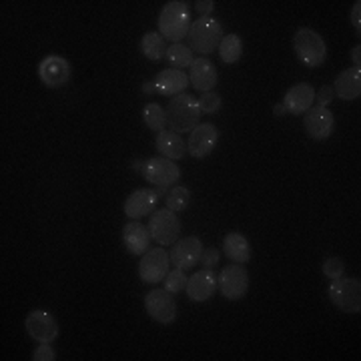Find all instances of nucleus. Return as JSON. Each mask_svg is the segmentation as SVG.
Masks as SVG:
<instances>
[{
	"label": "nucleus",
	"instance_id": "obj_1",
	"mask_svg": "<svg viewBox=\"0 0 361 361\" xmlns=\"http://www.w3.org/2000/svg\"><path fill=\"white\" fill-rule=\"evenodd\" d=\"M191 25V8L185 0H171L159 14V35L173 44H179L180 40L187 39Z\"/></svg>",
	"mask_w": 361,
	"mask_h": 361
},
{
	"label": "nucleus",
	"instance_id": "obj_2",
	"mask_svg": "<svg viewBox=\"0 0 361 361\" xmlns=\"http://www.w3.org/2000/svg\"><path fill=\"white\" fill-rule=\"evenodd\" d=\"M167 127L173 133H191L201 121V109L193 94L189 92H180L177 97H173L169 101L167 109Z\"/></svg>",
	"mask_w": 361,
	"mask_h": 361
},
{
	"label": "nucleus",
	"instance_id": "obj_3",
	"mask_svg": "<svg viewBox=\"0 0 361 361\" xmlns=\"http://www.w3.org/2000/svg\"><path fill=\"white\" fill-rule=\"evenodd\" d=\"M223 37H225V32H223V25L219 20H215L213 16H199L197 20H193L187 40H189L191 51L207 56L219 49Z\"/></svg>",
	"mask_w": 361,
	"mask_h": 361
},
{
	"label": "nucleus",
	"instance_id": "obj_4",
	"mask_svg": "<svg viewBox=\"0 0 361 361\" xmlns=\"http://www.w3.org/2000/svg\"><path fill=\"white\" fill-rule=\"evenodd\" d=\"M293 51L297 59L310 68H317L327 59V44L319 32L311 28H299L293 37Z\"/></svg>",
	"mask_w": 361,
	"mask_h": 361
},
{
	"label": "nucleus",
	"instance_id": "obj_5",
	"mask_svg": "<svg viewBox=\"0 0 361 361\" xmlns=\"http://www.w3.org/2000/svg\"><path fill=\"white\" fill-rule=\"evenodd\" d=\"M329 299L337 310L345 313H360L361 311V281L351 277H337L329 283Z\"/></svg>",
	"mask_w": 361,
	"mask_h": 361
},
{
	"label": "nucleus",
	"instance_id": "obj_6",
	"mask_svg": "<svg viewBox=\"0 0 361 361\" xmlns=\"http://www.w3.org/2000/svg\"><path fill=\"white\" fill-rule=\"evenodd\" d=\"M147 229L151 233V239L155 243H159V245H175L180 237V219L177 217L175 211L161 209V211L151 213V219H149V227Z\"/></svg>",
	"mask_w": 361,
	"mask_h": 361
},
{
	"label": "nucleus",
	"instance_id": "obj_7",
	"mask_svg": "<svg viewBox=\"0 0 361 361\" xmlns=\"http://www.w3.org/2000/svg\"><path fill=\"white\" fill-rule=\"evenodd\" d=\"M171 257L165 251V247H153L139 261V277L142 283H161L165 281L167 273L171 269Z\"/></svg>",
	"mask_w": 361,
	"mask_h": 361
},
{
	"label": "nucleus",
	"instance_id": "obj_8",
	"mask_svg": "<svg viewBox=\"0 0 361 361\" xmlns=\"http://www.w3.org/2000/svg\"><path fill=\"white\" fill-rule=\"evenodd\" d=\"M145 310L153 322L171 325L177 322V303L167 289H153L145 297Z\"/></svg>",
	"mask_w": 361,
	"mask_h": 361
},
{
	"label": "nucleus",
	"instance_id": "obj_9",
	"mask_svg": "<svg viewBox=\"0 0 361 361\" xmlns=\"http://www.w3.org/2000/svg\"><path fill=\"white\" fill-rule=\"evenodd\" d=\"M217 287H219L221 295L229 301L243 299L249 291V275L245 267L241 263H233L229 267H225L217 277Z\"/></svg>",
	"mask_w": 361,
	"mask_h": 361
},
{
	"label": "nucleus",
	"instance_id": "obj_10",
	"mask_svg": "<svg viewBox=\"0 0 361 361\" xmlns=\"http://www.w3.org/2000/svg\"><path fill=\"white\" fill-rule=\"evenodd\" d=\"M142 175L151 185L167 189L171 185H175L180 179L179 165H175V161L165 159V157H151L145 165H142Z\"/></svg>",
	"mask_w": 361,
	"mask_h": 361
},
{
	"label": "nucleus",
	"instance_id": "obj_11",
	"mask_svg": "<svg viewBox=\"0 0 361 361\" xmlns=\"http://www.w3.org/2000/svg\"><path fill=\"white\" fill-rule=\"evenodd\" d=\"M26 334L39 343H51L59 337V322L49 311L35 310L26 315Z\"/></svg>",
	"mask_w": 361,
	"mask_h": 361
},
{
	"label": "nucleus",
	"instance_id": "obj_12",
	"mask_svg": "<svg viewBox=\"0 0 361 361\" xmlns=\"http://www.w3.org/2000/svg\"><path fill=\"white\" fill-rule=\"evenodd\" d=\"M219 142V129L213 123H199L187 142V153L195 159H205L209 157Z\"/></svg>",
	"mask_w": 361,
	"mask_h": 361
},
{
	"label": "nucleus",
	"instance_id": "obj_13",
	"mask_svg": "<svg viewBox=\"0 0 361 361\" xmlns=\"http://www.w3.org/2000/svg\"><path fill=\"white\" fill-rule=\"evenodd\" d=\"M303 125H305V130H307V135L313 141H325V139H329L334 135L336 116L329 109L315 104L303 116Z\"/></svg>",
	"mask_w": 361,
	"mask_h": 361
},
{
	"label": "nucleus",
	"instance_id": "obj_14",
	"mask_svg": "<svg viewBox=\"0 0 361 361\" xmlns=\"http://www.w3.org/2000/svg\"><path fill=\"white\" fill-rule=\"evenodd\" d=\"M39 77L49 89H61L73 77V68H71L66 59L51 54V56H47V59L40 61Z\"/></svg>",
	"mask_w": 361,
	"mask_h": 361
},
{
	"label": "nucleus",
	"instance_id": "obj_15",
	"mask_svg": "<svg viewBox=\"0 0 361 361\" xmlns=\"http://www.w3.org/2000/svg\"><path fill=\"white\" fill-rule=\"evenodd\" d=\"M201 253H203V243H201V239L191 235V237L179 239V241L173 245V249H171L169 257H171V265H173V267L187 271L193 269L195 265L199 263Z\"/></svg>",
	"mask_w": 361,
	"mask_h": 361
},
{
	"label": "nucleus",
	"instance_id": "obj_16",
	"mask_svg": "<svg viewBox=\"0 0 361 361\" xmlns=\"http://www.w3.org/2000/svg\"><path fill=\"white\" fill-rule=\"evenodd\" d=\"M165 193V189H137L127 197L125 201V215L129 217L130 221H137L149 215V213H155L157 203H159V197Z\"/></svg>",
	"mask_w": 361,
	"mask_h": 361
},
{
	"label": "nucleus",
	"instance_id": "obj_17",
	"mask_svg": "<svg viewBox=\"0 0 361 361\" xmlns=\"http://www.w3.org/2000/svg\"><path fill=\"white\" fill-rule=\"evenodd\" d=\"M217 291V275L213 269H201L187 279L185 293L195 303H205Z\"/></svg>",
	"mask_w": 361,
	"mask_h": 361
},
{
	"label": "nucleus",
	"instance_id": "obj_18",
	"mask_svg": "<svg viewBox=\"0 0 361 361\" xmlns=\"http://www.w3.org/2000/svg\"><path fill=\"white\" fill-rule=\"evenodd\" d=\"M315 103V89L307 82H299L293 85L291 89L285 92L283 106L287 113L291 115H305Z\"/></svg>",
	"mask_w": 361,
	"mask_h": 361
},
{
	"label": "nucleus",
	"instance_id": "obj_19",
	"mask_svg": "<svg viewBox=\"0 0 361 361\" xmlns=\"http://www.w3.org/2000/svg\"><path fill=\"white\" fill-rule=\"evenodd\" d=\"M189 82L201 92H211L219 82V73L207 56H199V59H195L193 65H191Z\"/></svg>",
	"mask_w": 361,
	"mask_h": 361
},
{
	"label": "nucleus",
	"instance_id": "obj_20",
	"mask_svg": "<svg viewBox=\"0 0 361 361\" xmlns=\"http://www.w3.org/2000/svg\"><path fill=\"white\" fill-rule=\"evenodd\" d=\"M157 94L163 97H177L180 92H185V89L191 85L189 82V75H185L183 71H175V68H167L157 73V77L153 78Z\"/></svg>",
	"mask_w": 361,
	"mask_h": 361
},
{
	"label": "nucleus",
	"instance_id": "obj_21",
	"mask_svg": "<svg viewBox=\"0 0 361 361\" xmlns=\"http://www.w3.org/2000/svg\"><path fill=\"white\" fill-rule=\"evenodd\" d=\"M123 243L130 255H145L149 251L151 233L139 221H129L123 227Z\"/></svg>",
	"mask_w": 361,
	"mask_h": 361
},
{
	"label": "nucleus",
	"instance_id": "obj_22",
	"mask_svg": "<svg viewBox=\"0 0 361 361\" xmlns=\"http://www.w3.org/2000/svg\"><path fill=\"white\" fill-rule=\"evenodd\" d=\"M334 92L341 101H355L361 97V68L353 66L343 71L334 82Z\"/></svg>",
	"mask_w": 361,
	"mask_h": 361
},
{
	"label": "nucleus",
	"instance_id": "obj_23",
	"mask_svg": "<svg viewBox=\"0 0 361 361\" xmlns=\"http://www.w3.org/2000/svg\"><path fill=\"white\" fill-rule=\"evenodd\" d=\"M157 151L161 153V157L171 159V161H179L187 155V142L183 141V137L173 133V130H161L157 133L155 139Z\"/></svg>",
	"mask_w": 361,
	"mask_h": 361
},
{
	"label": "nucleus",
	"instance_id": "obj_24",
	"mask_svg": "<svg viewBox=\"0 0 361 361\" xmlns=\"http://www.w3.org/2000/svg\"><path fill=\"white\" fill-rule=\"evenodd\" d=\"M223 251H225V255L231 261L241 263V265H247L251 261V257H253L251 245H249L245 235H241V233H229L223 239Z\"/></svg>",
	"mask_w": 361,
	"mask_h": 361
},
{
	"label": "nucleus",
	"instance_id": "obj_25",
	"mask_svg": "<svg viewBox=\"0 0 361 361\" xmlns=\"http://www.w3.org/2000/svg\"><path fill=\"white\" fill-rule=\"evenodd\" d=\"M141 52L145 59L153 61V63H159L165 59L167 54V44H165V39L159 35V32H145L141 39Z\"/></svg>",
	"mask_w": 361,
	"mask_h": 361
},
{
	"label": "nucleus",
	"instance_id": "obj_26",
	"mask_svg": "<svg viewBox=\"0 0 361 361\" xmlns=\"http://www.w3.org/2000/svg\"><path fill=\"white\" fill-rule=\"evenodd\" d=\"M217 51H219L221 61H223L225 65H235V63H239L241 56H243V40H241L239 35H235V32L225 35Z\"/></svg>",
	"mask_w": 361,
	"mask_h": 361
},
{
	"label": "nucleus",
	"instance_id": "obj_27",
	"mask_svg": "<svg viewBox=\"0 0 361 361\" xmlns=\"http://www.w3.org/2000/svg\"><path fill=\"white\" fill-rule=\"evenodd\" d=\"M165 59H167V63L171 65V68H175V71H183V68H187V66L193 65V51L189 49V47H185V44H171L167 49V54H165Z\"/></svg>",
	"mask_w": 361,
	"mask_h": 361
},
{
	"label": "nucleus",
	"instance_id": "obj_28",
	"mask_svg": "<svg viewBox=\"0 0 361 361\" xmlns=\"http://www.w3.org/2000/svg\"><path fill=\"white\" fill-rule=\"evenodd\" d=\"M142 121L151 130L161 133V130H165V125H167V113L159 103H149L142 109Z\"/></svg>",
	"mask_w": 361,
	"mask_h": 361
},
{
	"label": "nucleus",
	"instance_id": "obj_29",
	"mask_svg": "<svg viewBox=\"0 0 361 361\" xmlns=\"http://www.w3.org/2000/svg\"><path fill=\"white\" fill-rule=\"evenodd\" d=\"M165 203H167V209L175 211V213H180V211H185L187 207L191 205V191L187 187H183V185H177L165 195Z\"/></svg>",
	"mask_w": 361,
	"mask_h": 361
},
{
	"label": "nucleus",
	"instance_id": "obj_30",
	"mask_svg": "<svg viewBox=\"0 0 361 361\" xmlns=\"http://www.w3.org/2000/svg\"><path fill=\"white\" fill-rule=\"evenodd\" d=\"M187 275L183 273V269H175L169 271L167 277H165V289H167L169 293H180V291H185V287H187Z\"/></svg>",
	"mask_w": 361,
	"mask_h": 361
},
{
	"label": "nucleus",
	"instance_id": "obj_31",
	"mask_svg": "<svg viewBox=\"0 0 361 361\" xmlns=\"http://www.w3.org/2000/svg\"><path fill=\"white\" fill-rule=\"evenodd\" d=\"M197 103H199V109H201V113H205V115H213V113H217L221 109V97L215 92V90H211V92H203L199 99H197Z\"/></svg>",
	"mask_w": 361,
	"mask_h": 361
},
{
	"label": "nucleus",
	"instance_id": "obj_32",
	"mask_svg": "<svg viewBox=\"0 0 361 361\" xmlns=\"http://www.w3.org/2000/svg\"><path fill=\"white\" fill-rule=\"evenodd\" d=\"M343 271H345V263H343V259L341 257H329L323 261V273H325V277H329V279L341 277Z\"/></svg>",
	"mask_w": 361,
	"mask_h": 361
},
{
	"label": "nucleus",
	"instance_id": "obj_33",
	"mask_svg": "<svg viewBox=\"0 0 361 361\" xmlns=\"http://www.w3.org/2000/svg\"><path fill=\"white\" fill-rule=\"evenodd\" d=\"M219 249H215V247H209L205 249L203 247V253H201V259H199V263L203 265V269H215L217 265H219Z\"/></svg>",
	"mask_w": 361,
	"mask_h": 361
},
{
	"label": "nucleus",
	"instance_id": "obj_34",
	"mask_svg": "<svg viewBox=\"0 0 361 361\" xmlns=\"http://www.w3.org/2000/svg\"><path fill=\"white\" fill-rule=\"evenodd\" d=\"M35 361H54L56 360V353L52 349L51 343H40L39 348L35 349V355H32Z\"/></svg>",
	"mask_w": 361,
	"mask_h": 361
},
{
	"label": "nucleus",
	"instance_id": "obj_35",
	"mask_svg": "<svg viewBox=\"0 0 361 361\" xmlns=\"http://www.w3.org/2000/svg\"><path fill=\"white\" fill-rule=\"evenodd\" d=\"M334 97H336V92H334V87H322V89L315 92V103L317 106H329L331 101H334Z\"/></svg>",
	"mask_w": 361,
	"mask_h": 361
},
{
	"label": "nucleus",
	"instance_id": "obj_36",
	"mask_svg": "<svg viewBox=\"0 0 361 361\" xmlns=\"http://www.w3.org/2000/svg\"><path fill=\"white\" fill-rule=\"evenodd\" d=\"M195 8H197V13L201 14V16H209V14L213 13V8H215V2L213 0H197Z\"/></svg>",
	"mask_w": 361,
	"mask_h": 361
},
{
	"label": "nucleus",
	"instance_id": "obj_37",
	"mask_svg": "<svg viewBox=\"0 0 361 361\" xmlns=\"http://www.w3.org/2000/svg\"><path fill=\"white\" fill-rule=\"evenodd\" d=\"M351 25L353 28L357 30V35L361 32V2L357 0L355 4H353V8H351Z\"/></svg>",
	"mask_w": 361,
	"mask_h": 361
},
{
	"label": "nucleus",
	"instance_id": "obj_38",
	"mask_svg": "<svg viewBox=\"0 0 361 361\" xmlns=\"http://www.w3.org/2000/svg\"><path fill=\"white\" fill-rule=\"evenodd\" d=\"M351 61H353V66H357L360 68V63H361V47H353V51H351Z\"/></svg>",
	"mask_w": 361,
	"mask_h": 361
},
{
	"label": "nucleus",
	"instance_id": "obj_39",
	"mask_svg": "<svg viewBox=\"0 0 361 361\" xmlns=\"http://www.w3.org/2000/svg\"><path fill=\"white\" fill-rule=\"evenodd\" d=\"M273 115H275V116H285V115H287V111H285L283 104H275V106H273Z\"/></svg>",
	"mask_w": 361,
	"mask_h": 361
},
{
	"label": "nucleus",
	"instance_id": "obj_40",
	"mask_svg": "<svg viewBox=\"0 0 361 361\" xmlns=\"http://www.w3.org/2000/svg\"><path fill=\"white\" fill-rule=\"evenodd\" d=\"M142 92H147V94H153V92H155L153 80H151V82H142Z\"/></svg>",
	"mask_w": 361,
	"mask_h": 361
},
{
	"label": "nucleus",
	"instance_id": "obj_41",
	"mask_svg": "<svg viewBox=\"0 0 361 361\" xmlns=\"http://www.w3.org/2000/svg\"><path fill=\"white\" fill-rule=\"evenodd\" d=\"M142 165H145V163H141V161H133V165H130V167L139 171V169H142Z\"/></svg>",
	"mask_w": 361,
	"mask_h": 361
}]
</instances>
